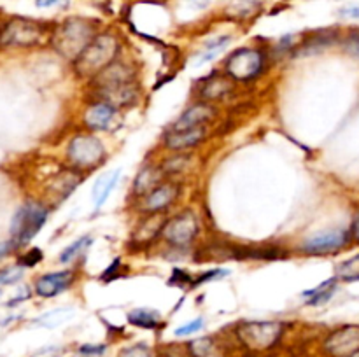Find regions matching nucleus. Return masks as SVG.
Listing matches in <instances>:
<instances>
[{"instance_id": "obj_1", "label": "nucleus", "mask_w": 359, "mask_h": 357, "mask_svg": "<svg viewBox=\"0 0 359 357\" xmlns=\"http://www.w3.org/2000/svg\"><path fill=\"white\" fill-rule=\"evenodd\" d=\"M95 37H97L95 23L83 18H70L53 31L51 44L58 55L76 62Z\"/></svg>"}, {"instance_id": "obj_2", "label": "nucleus", "mask_w": 359, "mask_h": 357, "mask_svg": "<svg viewBox=\"0 0 359 357\" xmlns=\"http://www.w3.org/2000/svg\"><path fill=\"white\" fill-rule=\"evenodd\" d=\"M119 52V41L109 31L98 34L83 51V55L74 62L76 74L81 79H95L104 69H107Z\"/></svg>"}, {"instance_id": "obj_3", "label": "nucleus", "mask_w": 359, "mask_h": 357, "mask_svg": "<svg viewBox=\"0 0 359 357\" xmlns=\"http://www.w3.org/2000/svg\"><path fill=\"white\" fill-rule=\"evenodd\" d=\"M283 322L251 321L242 322L237 328V331H235V335H237L238 342L245 349L252 350V352H263V350H269L273 345H277L279 340L283 338Z\"/></svg>"}, {"instance_id": "obj_4", "label": "nucleus", "mask_w": 359, "mask_h": 357, "mask_svg": "<svg viewBox=\"0 0 359 357\" xmlns=\"http://www.w3.org/2000/svg\"><path fill=\"white\" fill-rule=\"evenodd\" d=\"M48 206L37 202H28L20 206L13 217L11 224V237L13 245H25L42 230V226L48 220Z\"/></svg>"}, {"instance_id": "obj_5", "label": "nucleus", "mask_w": 359, "mask_h": 357, "mask_svg": "<svg viewBox=\"0 0 359 357\" xmlns=\"http://www.w3.org/2000/svg\"><path fill=\"white\" fill-rule=\"evenodd\" d=\"M67 158L76 170H91L105 158V147L93 135H76L67 147Z\"/></svg>"}, {"instance_id": "obj_6", "label": "nucleus", "mask_w": 359, "mask_h": 357, "mask_svg": "<svg viewBox=\"0 0 359 357\" xmlns=\"http://www.w3.org/2000/svg\"><path fill=\"white\" fill-rule=\"evenodd\" d=\"M263 70V55L258 49L242 48L231 52L224 62V74L230 76L233 80L248 83Z\"/></svg>"}, {"instance_id": "obj_7", "label": "nucleus", "mask_w": 359, "mask_h": 357, "mask_svg": "<svg viewBox=\"0 0 359 357\" xmlns=\"http://www.w3.org/2000/svg\"><path fill=\"white\" fill-rule=\"evenodd\" d=\"M44 37L42 23L27 18H13L0 30V46H34Z\"/></svg>"}, {"instance_id": "obj_8", "label": "nucleus", "mask_w": 359, "mask_h": 357, "mask_svg": "<svg viewBox=\"0 0 359 357\" xmlns=\"http://www.w3.org/2000/svg\"><path fill=\"white\" fill-rule=\"evenodd\" d=\"M160 234L172 247L184 248L191 245L196 234H198V219H196L195 212L184 210V212L172 217L170 220L163 224V230H161Z\"/></svg>"}, {"instance_id": "obj_9", "label": "nucleus", "mask_w": 359, "mask_h": 357, "mask_svg": "<svg viewBox=\"0 0 359 357\" xmlns=\"http://www.w3.org/2000/svg\"><path fill=\"white\" fill-rule=\"evenodd\" d=\"M351 244H353L351 230H326L305 238L300 248L309 255H328L344 251Z\"/></svg>"}, {"instance_id": "obj_10", "label": "nucleus", "mask_w": 359, "mask_h": 357, "mask_svg": "<svg viewBox=\"0 0 359 357\" xmlns=\"http://www.w3.org/2000/svg\"><path fill=\"white\" fill-rule=\"evenodd\" d=\"M323 350L328 357H353L359 352V324H347L330 332Z\"/></svg>"}, {"instance_id": "obj_11", "label": "nucleus", "mask_w": 359, "mask_h": 357, "mask_svg": "<svg viewBox=\"0 0 359 357\" xmlns=\"http://www.w3.org/2000/svg\"><path fill=\"white\" fill-rule=\"evenodd\" d=\"M179 192H181L179 184H175V182H161L158 188L147 192L146 196H142L140 210L149 214V216H156V214L167 210L177 200Z\"/></svg>"}, {"instance_id": "obj_12", "label": "nucleus", "mask_w": 359, "mask_h": 357, "mask_svg": "<svg viewBox=\"0 0 359 357\" xmlns=\"http://www.w3.org/2000/svg\"><path fill=\"white\" fill-rule=\"evenodd\" d=\"M93 80L95 86H97V91L112 90V88L135 83V72H133L128 65H125V63L112 62L111 65H109L107 69L102 70Z\"/></svg>"}, {"instance_id": "obj_13", "label": "nucleus", "mask_w": 359, "mask_h": 357, "mask_svg": "<svg viewBox=\"0 0 359 357\" xmlns=\"http://www.w3.org/2000/svg\"><path fill=\"white\" fill-rule=\"evenodd\" d=\"M216 118V108L212 105L200 102V104L191 105L186 108L181 114V118L172 125L170 132H181V130H191L198 128V126H205L207 122L212 121Z\"/></svg>"}, {"instance_id": "obj_14", "label": "nucleus", "mask_w": 359, "mask_h": 357, "mask_svg": "<svg viewBox=\"0 0 359 357\" xmlns=\"http://www.w3.org/2000/svg\"><path fill=\"white\" fill-rule=\"evenodd\" d=\"M74 279L76 276H74V272H70V270L48 273V275H42L35 282V293L42 298L58 296V294H62L63 290H67L72 286Z\"/></svg>"}, {"instance_id": "obj_15", "label": "nucleus", "mask_w": 359, "mask_h": 357, "mask_svg": "<svg viewBox=\"0 0 359 357\" xmlns=\"http://www.w3.org/2000/svg\"><path fill=\"white\" fill-rule=\"evenodd\" d=\"M230 76H217L216 72L210 74L209 77L200 80L198 93L203 100H223L228 94L233 93V83Z\"/></svg>"}, {"instance_id": "obj_16", "label": "nucleus", "mask_w": 359, "mask_h": 357, "mask_svg": "<svg viewBox=\"0 0 359 357\" xmlns=\"http://www.w3.org/2000/svg\"><path fill=\"white\" fill-rule=\"evenodd\" d=\"M207 135L205 126H198V128L191 130H181V132H170L168 130L167 136H165V146L172 150H186L191 147L198 146Z\"/></svg>"}, {"instance_id": "obj_17", "label": "nucleus", "mask_w": 359, "mask_h": 357, "mask_svg": "<svg viewBox=\"0 0 359 357\" xmlns=\"http://www.w3.org/2000/svg\"><path fill=\"white\" fill-rule=\"evenodd\" d=\"M116 112H118V108H114L112 105L105 104V102H97V104L90 105L88 111L84 112V125L95 132L107 130L111 122L114 121Z\"/></svg>"}, {"instance_id": "obj_18", "label": "nucleus", "mask_w": 359, "mask_h": 357, "mask_svg": "<svg viewBox=\"0 0 359 357\" xmlns=\"http://www.w3.org/2000/svg\"><path fill=\"white\" fill-rule=\"evenodd\" d=\"M119 175H121V172L119 170H109L105 172V174H102L100 177L95 181L93 195H91L93 196L95 209H100V206L105 203V200L111 196V192L114 191V188L118 186Z\"/></svg>"}, {"instance_id": "obj_19", "label": "nucleus", "mask_w": 359, "mask_h": 357, "mask_svg": "<svg viewBox=\"0 0 359 357\" xmlns=\"http://www.w3.org/2000/svg\"><path fill=\"white\" fill-rule=\"evenodd\" d=\"M163 170L161 167H144L142 170L137 175L135 182H133V195L137 196H146L147 192L153 191L154 188L161 184V178H163Z\"/></svg>"}, {"instance_id": "obj_20", "label": "nucleus", "mask_w": 359, "mask_h": 357, "mask_svg": "<svg viewBox=\"0 0 359 357\" xmlns=\"http://www.w3.org/2000/svg\"><path fill=\"white\" fill-rule=\"evenodd\" d=\"M337 287H339V280L333 276V279L321 282L318 287H314V289L304 290L302 296L305 298V304H307V307H321V304L328 303V301L335 296Z\"/></svg>"}, {"instance_id": "obj_21", "label": "nucleus", "mask_w": 359, "mask_h": 357, "mask_svg": "<svg viewBox=\"0 0 359 357\" xmlns=\"http://www.w3.org/2000/svg\"><path fill=\"white\" fill-rule=\"evenodd\" d=\"M188 352L191 357H224V350L210 336L196 338L188 343Z\"/></svg>"}, {"instance_id": "obj_22", "label": "nucleus", "mask_w": 359, "mask_h": 357, "mask_svg": "<svg viewBox=\"0 0 359 357\" xmlns=\"http://www.w3.org/2000/svg\"><path fill=\"white\" fill-rule=\"evenodd\" d=\"M128 322L135 328L156 329L161 324V315L153 308H133L128 312Z\"/></svg>"}, {"instance_id": "obj_23", "label": "nucleus", "mask_w": 359, "mask_h": 357, "mask_svg": "<svg viewBox=\"0 0 359 357\" xmlns=\"http://www.w3.org/2000/svg\"><path fill=\"white\" fill-rule=\"evenodd\" d=\"M335 279L339 282H359V252L335 266Z\"/></svg>"}, {"instance_id": "obj_24", "label": "nucleus", "mask_w": 359, "mask_h": 357, "mask_svg": "<svg viewBox=\"0 0 359 357\" xmlns=\"http://www.w3.org/2000/svg\"><path fill=\"white\" fill-rule=\"evenodd\" d=\"M72 314H74L72 308H56V310H51L48 312V314L41 315V317L35 321V324L44 326V328H56V326L69 321V318L72 317Z\"/></svg>"}, {"instance_id": "obj_25", "label": "nucleus", "mask_w": 359, "mask_h": 357, "mask_svg": "<svg viewBox=\"0 0 359 357\" xmlns=\"http://www.w3.org/2000/svg\"><path fill=\"white\" fill-rule=\"evenodd\" d=\"M231 42L230 35H223V37H216L214 41H209L205 44V49L200 52L198 56V63H207V62H212L221 51H224L228 44Z\"/></svg>"}, {"instance_id": "obj_26", "label": "nucleus", "mask_w": 359, "mask_h": 357, "mask_svg": "<svg viewBox=\"0 0 359 357\" xmlns=\"http://www.w3.org/2000/svg\"><path fill=\"white\" fill-rule=\"evenodd\" d=\"M91 241H93V238H91L90 234H86V237L79 238V240H76L74 244H70L69 247H67L65 251L60 254V262H63V265H69V262L76 261V259L79 258V255L83 254L88 247H90Z\"/></svg>"}, {"instance_id": "obj_27", "label": "nucleus", "mask_w": 359, "mask_h": 357, "mask_svg": "<svg viewBox=\"0 0 359 357\" xmlns=\"http://www.w3.org/2000/svg\"><path fill=\"white\" fill-rule=\"evenodd\" d=\"M21 276H23V266H9L0 272V286H11V284L20 282Z\"/></svg>"}, {"instance_id": "obj_28", "label": "nucleus", "mask_w": 359, "mask_h": 357, "mask_svg": "<svg viewBox=\"0 0 359 357\" xmlns=\"http://www.w3.org/2000/svg\"><path fill=\"white\" fill-rule=\"evenodd\" d=\"M118 357H153V350L146 343H135L119 352Z\"/></svg>"}, {"instance_id": "obj_29", "label": "nucleus", "mask_w": 359, "mask_h": 357, "mask_svg": "<svg viewBox=\"0 0 359 357\" xmlns=\"http://www.w3.org/2000/svg\"><path fill=\"white\" fill-rule=\"evenodd\" d=\"M188 163L189 158L184 156V154H182V156H174L170 158V160L165 161L161 170H163V174H177V172H181Z\"/></svg>"}, {"instance_id": "obj_30", "label": "nucleus", "mask_w": 359, "mask_h": 357, "mask_svg": "<svg viewBox=\"0 0 359 357\" xmlns=\"http://www.w3.org/2000/svg\"><path fill=\"white\" fill-rule=\"evenodd\" d=\"M226 275H230V270L226 268H216V270H210V272L207 273H202V275H198L195 279V284H193V287L195 286H200V284L203 282H212V280H219V279H224Z\"/></svg>"}, {"instance_id": "obj_31", "label": "nucleus", "mask_w": 359, "mask_h": 357, "mask_svg": "<svg viewBox=\"0 0 359 357\" xmlns=\"http://www.w3.org/2000/svg\"><path fill=\"white\" fill-rule=\"evenodd\" d=\"M203 324H205V322H203V318L198 317V318H195V321L188 322V324H184V326H181V328L175 329L174 335H175V336H189V335H195V332L202 331Z\"/></svg>"}, {"instance_id": "obj_32", "label": "nucleus", "mask_w": 359, "mask_h": 357, "mask_svg": "<svg viewBox=\"0 0 359 357\" xmlns=\"http://www.w3.org/2000/svg\"><path fill=\"white\" fill-rule=\"evenodd\" d=\"M344 46H346V51H349L351 55L359 58V30H353L344 41Z\"/></svg>"}, {"instance_id": "obj_33", "label": "nucleus", "mask_w": 359, "mask_h": 357, "mask_svg": "<svg viewBox=\"0 0 359 357\" xmlns=\"http://www.w3.org/2000/svg\"><path fill=\"white\" fill-rule=\"evenodd\" d=\"M42 259V251L41 248H30V251L27 252L25 255H21L20 258V265L23 266H35L37 262H41Z\"/></svg>"}, {"instance_id": "obj_34", "label": "nucleus", "mask_w": 359, "mask_h": 357, "mask_svg": "<svg viewBox=\"0 0 359 357\" xmlns=\"http://www.w3.org/2000/svg\"><path fill=\"white\" fill-rule=\"evenodd\" d=\"M105 350H107V346L100 343V345H81L77 352H79L81 356H86V357H100L104 356Z\"/></svg>"}, {"instance_id": "obj_35", "label": "nucleus", "mask_w": 359, "mask_h": 357, "mask_svg": "<svg viewBox=\"0 0 359 357\" xmlns=\"http://www.w3.org/2000/svg\"><path fill=\"white\" fill-rule=\"evenodd\" d=\"M118 268H121V261L119 259H114V262H112L111 266H109L107 270H105L104 273H102V280H114L119 276V272Z\"/></svg>"}, {"instance_id": "obj_36", "label": "nucleus", "mask_w": 359, "mask_h": 357, "mask_svg": "<svg viewBox=\"0 0 359 357\" xmlns=\"http://www.w3.org/2000/svg\"><path fill=\"white\" fill-rule=\"evenodd\" d=\"M340 16L351 18V20H359V4H358V6L344 7V9L340 10Z\"/></svg>"}, {"instance_id": "obj_37", "label": "nucleus", "mask_w": 359, "mask_h": 357, "mask_svg": "<svg viewBox=\"0 0 359 357\" xmlns=\"http://www.w3.org/2000/svg\"><path fill=\"white\" fill-rule=\"evenodd\" d=\"M351 237H353V244H359V210L353 219V226H351Z\"/></svg>"}, {"instance_id": "obj_38", "label": "nucleus", "mask_w": 359, "mask_h": 357, "mask_svg": "<svg viewBox=\"0 0 359 357\" xmlns=\"http://www.w3.org/2000/svg\"><path fill=\"white\" fill-rule=\"evenodd\" d=\"M35 4H37V7H42V9H46V7L65 6L67 0H35Z\"/></svg>"}, {"instance_id": "obj_39", "label": "nucleus", "mask_w": 359, "mask_h": 357, "mask_svg": "<svg viewBox=\"0 0 359 357\" xmlns=\"http://www.w3.org/2000/svg\"><path fill=\"white\" fill-rule=\"evenodd\" d=\"M353 357H359V352H356V354H354V356Z\"/></svg>"}]
</instances>
